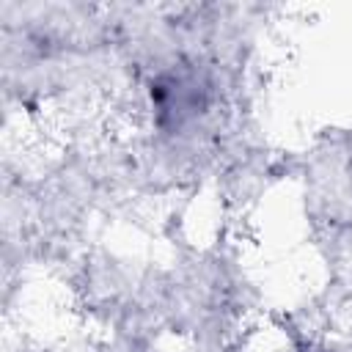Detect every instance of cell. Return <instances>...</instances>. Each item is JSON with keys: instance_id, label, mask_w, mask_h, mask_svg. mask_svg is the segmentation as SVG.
Listing matches in <instances>:
<instances>
[{"instance_id": "6da1fadb", "label": "cell", "mask_w": 352, "mask_h": 352, "mask_svg": "<svg viewBox=\"0 0 352 352\" xmlns=\"http://www.w3.org/2000/svg\"><path fill=\"white\" fill-rule=\"evenodd\" d=\"M148 104L154 124L162 132H182L209 113L212 94L209 82L195 69H170L151 80Z\"/></svg>"}]
</instances>
